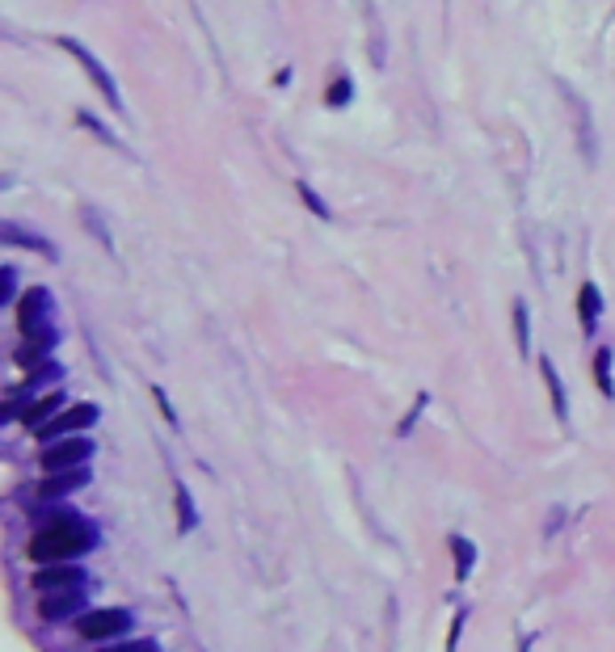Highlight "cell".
Masks as SVG:
<instances>
[{
    "label": "cell",
    "mask_w": 615,
    "mask_h": 652,
    "mask_svg": "<svg viewBox=\"0 0 615 652\" xmlns=\"http://www.w3.org/2000/svg\"><path fill=\"white\" fill-rule=\"evenodd\" d=\"M515 341L518 354H531V316H527V303H515Z\"/></svg>",
    "instance_id": "cell-15"
},
{
    "label": "cell",
    "mask_w": 615,
    "mask_h": 652,
    "mask_svg": "<svg viewBox=\"0 0 615 652\" xmlns=\"http://www.w3.org/2000/svg\"><path fill=\"white\" fill-rule=\"evenodd\" d=\"M51 413H64V396H60V392H47V396H38L34 404H26V409H21V421H26L30 430H43L51 421Z\"/></svg>",
    "instance_id": "cell-8"
},
{
    "label": "cell",
    "mask_w": 615,
    "mask_h": 652,
    "mask_svg": "<svg viewBox=\"0 0 615 652\" xmlns=\"http://www.w3.org/2000/svg\"><path fill=\"white\" fill-rule=\"evenodd\" d=\"M101 652H156L152 640H118V644H106Z\"/></svg>",
    "instance_id": "cell-19"
},
{
    "label": "cell",
    "mask_w": 615,
    "mask_h": 652,
    "mask_svg": "<svg viewBox=\"0 0 615 652\" xmlns=\"http://www.w3.org/2000/svg\"><path fill=\"white\" fill-rule=\"evenodd\" d=\"M459 627H464V610L451 619V640H447V652H455V644H459Z\"/></svg>",
    "instance_id": "cell-23"
},
{
    "label": "cell",
    "mask_w": 615,
    "mask_h": 652,
    "mask_svg": "<svg viewBox=\"0 0 615 652\" xmlns=\"http://www.w3.org/2000/svg\"><path fill=\"white\" fill-rule=\"evenodd\" d=\"M13 295H17V270L4 266L0 270V303H13Z\"/></svg>",
    "instance_id": "cell-20"
},
{
    "label": "cell",
    "mask_w": 615,
    "mask_h": 652,
    "mask_svg": "<svg viewBox=\"0 0 615 652\" xmlns=\"http://www.w3.org/2000/svg\"><path fill=\"white\" fill-rule=\"evenodd\" d=\"M131 632V615L127 610H114V606H101V610H89L76 619V636L89 640V644H101V640H118Z\"/></svg>",
    "instance_id": "cell-2"
},
{
    "label": "cell",
    "mask_w": 615,
    "mask_h": 652,
    "mask_svg": "<svg viewBox=\"0 0 615 652\" xmlns=\"http://www.w3.org/2000/svg\"><path fill=\"white\" fill-rule=\"evenodd\" d=\"M81 123H84V127H89V131H98V135H101V139H106V144H110V147H123V139H118V135H110V131L101 127V123H98V118H93V114H84V110H81Z\"/></svg>",
    "instance_id": "cell-21"
},
{
    "label": "cell",
    "mask_w": 615,
    "mask_h": 652,
    "mask_svg": "<svg viewBox=\"0 0 615 652\" xmlns=\"http://www.w3.org/2000/svg\"><path fill=\"white\" fill-rule=\"evenodd\" d=\"M60 47H64L68 55H72V60H76V64H81L84 72H89V80H93V84H98L101 93H106V101H110L114 110H123V97H118V84H114L110 72H106V68H101L98 60L89 55V47H84V43H76V38H60Z\"/></svg>",
    "instance_id": "cell-5"
},
{
    "label": "cell",
    "mask_w": 615,
    "mask_h": 652,
    "mask_svg": "<svg viewBox=\"0 0 615 652\" xmlns=\"http://www.w3.org/2000/svg\"><path fill=\"white\" fill-rule=\"evenodd\" d=\"M535 648V636H523L518 640V652H531Z\"/></svg>",
    "instance_id": "cell-24"
},
{
    "label": "cell",
    "mask_w": 615,
    "mask_h": 652,
    "mask_svg": "<svg viewBox=\"0 0 615 652\" xmlns=\"http://www.w3.org/2000/svg\"><path fill=\"white\" fill-rule=\"evenodd\" d=\"M93 543H98V530L76 513H64V518H55L30 539V556L38 564H72L84 552H93Z\"/></svg>",
    "instance_id": "cell-1"
},
{
    "label": "cell",
    "mask_w": 615,
    "mask_h": 652,
    "mask_svg": "<svg viewBox=\"0 0 615 652\" xmlns=\"http://www.w3.org/2000/svg\"><path fill=\"white\" fill-rule=\"evenodd\" d=\"M84 573L76 564H47L43 573H34V589L38 593H51V589H81Z\"/></svg>",
    "instance_id": "cell-6"
},
{
    "label": "cell",
    "mask_w": 615,
    "mask_h": 652,
    "mask_svg": "<svg viewBox=\"0 0 615 652\" xmlns=\"http://www.w3.org/2000/svg\"><path fill=\"white\" fill-rule=\"evenodd\" d=\"M451 556H455V576H459V581H468L472 564H476V547H472L464 535H451Z\"/></svg>",
    "instance_id": "cell-14"
},
{
    "label": "cell",
    "mask_w": 615,
    "mask_h": 652,
    "mask_svg": "<svg viewBox=\"0 0 615 652\" xmlns=\"http://www.w3.org/2000/svg\"><path fill=\"white\" fill-rule=\"evenodd\" d=\"M599 316H603V295L595 282H582L578 290V320H582V333H595L599 329Z\"/></svg>",
    "instance_id": "cell-9"
},
{
    "label": "cell",
    "mask_w": 615,
    "mask_h": 652,
    "mask_svg": "<svg viewBox=\"0 0 615 652\" xmlns=\"http://www.w3.org/2000/svg\"><path fill=\"white\" fill-rule=\"evenodd\" d=\"M539 375H544V383H548V396H552V413L565 421L569 417V400H565V383H561V375H556V366H552V358H539Z\"/></svg>",
    "instance_id": "cell-12"
},
{
    "label": "cell",
    "mask_w": 615,
    "mask_h": 652,
    "mask_svg": "<svg viewBox=\"0 0 615 652\" xmlns=\"http://www.w3.org/2000/svg\"><path fill=\"white\" fill-rule=\"evenodd\" d=\"M595 383H599V392L607 400L615 396V383H611V350H599L595 354Z\"/></svg>",
    "instance_id": "cell-16"
},
{
    "label": "cell",
    "mask_w": 615,
    "mask_h": 652,
    "mask_svg": "<svg viewBox=\"0 0 615 652\" xmlns=\"http://www.w3.org/2000/svg\"><path fill=\"white\" fill-rule=\"evenodd\" d=\"M300 198H304L308 207H312V215H316V219H333V215H329V207H324V198L312 190L308 181H300Z\"/></svg>",
    "instance_id": "cell-17"
},
{
    "label": "cell",
    "mask_w": 615,
    "mask_h": 652,
    "mask_svg": "<svg viewBox=\"0 0 615 652\" xmlns=\"http://www.w3.org/2000/svg\"><path fill=\"white\" fill-rule=\"evenodd\" d=\"M84 484H89V472H84V467H76V472H55V476H47L38 484V497H43V501L68 497V493H76V489H84Z\"/></svg>",
    "instance_id": "cell-7"
},
{
    "label": "cell",
    "mask_w": 615,
    "mask_h": 652,
    "mask_svg": "<svg viewBox=\"0 0 615 652\" xmlns=\"http://www.w3.org/2000/svg\"><path fill=\"white\" fill-rule=\"evenodd\" d=\"M81 606V589H60V593H43V619H64Z\"/></svg>",
    "instance_id": "cell-13"
},
{
    "label": "cell",
    "mask_w": 615,
    "mask_h": 652,
    "mask_svg": "<svg viewBox=\"0 0 615 652\" xmlns=\"http://www.w3.org/2000/svg\"><path fill=\"white\" fill-rule=\"evenodd\" d=\"M98 421V404H72V409H64V413H55L38 430V438L43 442H60V438H72V433H81V430H89Z\"/></svg>",
    "instance_id": "cell-4"
},
{
    "label": "cell",
    "mask_w": 615,
    "mask_h": 652,
    "mask_svg": "<svg viewBox=\"0 0 615 652\" xmlns=\"http://www.w3.org/2000/svg\"><path fill=\"white\" fill-rule=\"evenodd\" d=\"M0 240H4V244H26V249H34V253H43L47 257V261H55V244H51V240H43V236H34V232H21V227H17V223H4V227H0Z\"/></svg>",
    "instance_id": "cell-10"
},
{
    "label": "cell",
    "mask_w": 615,
    "mask_h": 652,
    "mask_svg": "<svg viewBox=\"0 0 615 652\" xmlns=\"http://www.w3.org/2000/svg\"><path fill=\"white\" fill-rule=\"evenodd\" d=\"M152 396H156V404H161V413L169 417V425H178V413H173V404H169V396H164L161 387H152Z\"/></svg>",
    "instance_id": "cell-22"
},
{
    "label": "cell",
    "mask_w": 615,
    "mask_h": 652,
    "mask_svg": "<svg viewBox=\"0 0 615 652\" xmlns=\"http://www.w3.org/2000/svg\"><path fill=\"white\" fill-rule=\"evenodd\" d=\"M324 101H329V106H346V101H350V76L333 80V84H329V93H324Z\"/></svg>",
    "instance_id": "cell-18"
},
{
    "label": "cell",
    "mask_w": 615,
    "mask_h": 652,
    "mask_svg": "<svg viewBox=\"0 0 615 652\" xmlns=\"http://www.w3.org/2000/svg\"><path fill=\"white\" fill-rule=\"evenodd\" d=\"M89 455H93V442L89 438H60V442H51L43 455H38V463H43V472L47 476H55V472H76V467H84L89 463Z\"/></svg>",
    "instance_id": "cell-3"
},
{
    "label": "cell",
    "mask_w": 615,
    "mask_h": 652,
    "mask_svg": "<svg viewBox=\"0 0 615 652\" xmlns=\"http://www.w3.org/2000/svg\"><path fill=\"white\" fill-rule=\"evenodd\" d=\"M173 509H178V530H181V535H190V530L198 526V509H195L190 489H186L181 480H173Z\"/></svg>",
    "instance_id": "cell-11"
}]
</instances>
